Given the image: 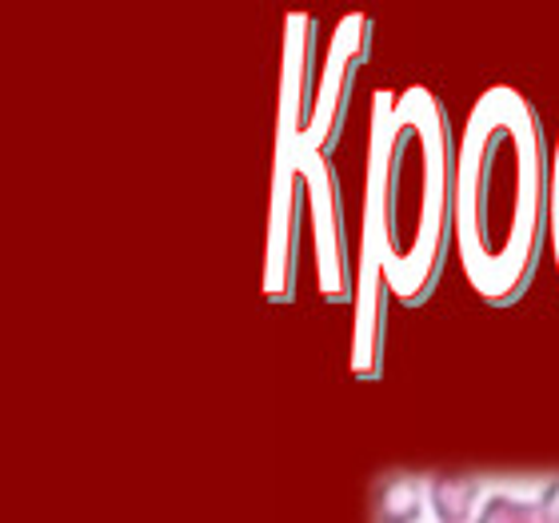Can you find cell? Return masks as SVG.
<instances>
[{"label": "cell", "mask_w": 559, "mask_h": 523, "mask_svg": "<svg viewBox=\"0 0 559 523\" xmlns=\"http://www.w3.org/2000/svg\"><path fill=\"white\" fill-rule=\"evenodd\" d=\"M551 176L559 180V136H556V148H551Z\"/></svg>", "instance_id": "obj_13"}, {"label": "cell", "mask_w": 559, "mask_h": 523, "mask_svg": "<svg viewBox=\"0 0 559 523\" xmlns=\"http://www.w3.org/2000/svg\"><path fill=\"white\" fill-rule=\"evenodd\" d=\"M479 484L472 476H431L428 479V503L431 515L440 523H467L476 508Z\"/></svg>", "instance_id": "obj_8"}, {"label": "cell", "mask_w": 559, "mask_h": 523, "mask_svg": "<svg viewBox=\"0 0 559 523\" xmlns=\"http://www.w3.org/2000/svg\"><path fill=\"white\" fill-rule=\"evenodd\" d=\"M539 508L548 512L551 523H559V479H551L548 488H544V496H539Z\"/></svg>", "instance_id": "obj_12"}, {"label": "cell", "mask_w": 559, "mask_h": 523, "mask_svg": "<svg viewBox=\"0 0 559 523\" xmlns=\"http://www.w3.org/2000/svg\"><path fill=\"white\" fill-rule=\"evenodd\" d=\"M476 523H551V520L539 503L512 500V496H491V500L479 508Z\"/></svg>", "instance_id": "obj_10"}, {"label": "cell", "mask_w": 559, "mask_h": 523, "mask_svg": "<svg viewBox=\"0 0 559 523\" xmlns=\"http://www.w3.org/2000/svg\"><path fill=\"white\" fill-rule=\"evenodd\" d=\"M551 152L520 88L476 96L455 140L452 245L467 284L491 308H512L536 280L548 236Z\"/></svg>", "instance_id": "obj_1"}, {"label": "cell", "mask_w": 559, "mask_h": 523, "mask_svg": "<svg viewBox=\"0 0 559 523\" xmlns=\"http://www.w3.org/2000/svg\"><path fill=\"white\" fill-rule=\"evenodd\" d=\"M455 136L428 84L376 88L364 164L360 248L380 260L400 304L419 308L443 276L452 240Z\"/></svg>", "instance_id": "obj_2"}, {"label": "cell", "mask_w": 559, "mask_h": 523, "mask_svg": "<svg viewBox=\"0 0 559 523\" xmlns=\"http://www.w3.org/2000/svg\"><path fill=\"white\" fill-rule=\"evenodd\" d=\"M304 180H308V221H312V264L316 288L328 304L356 300V276L348 264V233H344V204H340V176L332 156L300 152Z\"/></svg>", "instance_id": "obj_4"}, {"label": "cell", "mask_w": 559, "mask_h": 523, "mask_svg": "<svg viewBox=\"0 0 559 523\" xmlns=\"http://www.w3.org/2000/svg\"><path fill=\"white\" fill-rule=\"evenodd\" d=\"M388 276L380 260L360 248L356 264V328H352V376L356 380H380L384 376V332H388Z\"/></svg>", "instance_id": "obj_7"}, {"label": "cell", "mask_w": 559, "mask_h": 523, "mask_svg": "<svg viewBox=\"0 0 559 523\" xmlns=\"http://www.w3.org/2000/svg\"><path fill=\"white\" fill-rule=\"evenodd\" d=\"M372 16L368 12H344L324 40V81H320V105H316L312 132L304 152H332L340 132H344V117H348V100L356 88V76L372 57Z\"/></svg>", "instance_id": "obj_6"}, {"label": "cell", "mask_w": 559, "mask_h": 523, "mask_svg": "<svg viewBox=\"0 0 559 523\" xmlns=\"http://www.w3.org/2000/svg\"><path fill=\"white\" fill-rule=\"evenodd\" d=\"M548 240H551V257H556L559 272V180L551 176V200H548Z\"/></svg>", "instance_id": "obj_11"}, {"label": "cell", "mask_w": 559, "mask_h": 523, "mask_svg": "<svg viewBox=\"0 0 559 523\" xmlns=\"http://www.w3.org/2000/svg\"><path fill=\"white\" fill-rule=\"evenodd\" d=\"M308 224V180L304 156L292 148H276L272 164V200H269V257H264V296L269 304L296 300L300 280V245Z\"/></svg>", "instance_id": "obj_3"}, {"label": "cell", "mask_w": 559, "mask_h": 523, "mask_svg": "<svg viewBox=\"0 0 559 523\" xmlns=\"http://www.w3.org/2000/svg\"><path fill=\"white\" fill-rule=\"evenodd\" d=\"M424 512V488L412 476H392L376 491V520L380 523H416Z\"/></svg>", "instance_id": "obj_9"}, {"label": "cell", "mask_w": 559, "mask_h": 523, "mask_svg": "<svg viewBox=\"0 0 559 523\" xmlns=\"http://www.w3.org/2000/svg\"><path fill=\"white\" fill-rule=\"evenodd\" d=\"M320 81H324L320 21L312 12H288V21H284V60H280L276 148L304 152L316 120V105H320Z\"/></svg>", "instance_id": "obj_5"}]
</instances>
